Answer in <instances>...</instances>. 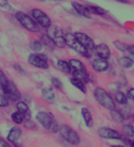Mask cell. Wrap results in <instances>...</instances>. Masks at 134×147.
<instances>
[{"mask_svg": "<svg viewBox=\"0 0 134 147\" xmlns=\"http://www.w3.org/2000/svg\"><path fill=\"white\" fill-rule=\"evenodd\" d=\"M17 110H18V112L26 114L29 112V105L25 102H23V101H19L18 103H17Z\"/></svg>", "mask_w": 134, "mask_h": 147, "instance_id": "cell-31", "label": "cell"}, {"mask_svg": "<svg viewBox=\"0 0 134 147\" xmlns=\"http://www.w3.org/2000/svg\"><path fill=\"white\" fill-rule=\"evenodd\" d=\"M21 135H22L21 129L18 127V126H14V127H12V129H10L9 134L7 136V140L9 142H11V143H16L21 137Z\"/></svg>", "mask_w": 134, "mask_h": 147, "instance_id": "cell-13", "label": "cell"}, {"mask_svg": "<svg viewBox=\"0 0 134 147\" xmlns=\"http://www.w3.org/2000/svg\"><path fill=\"white\" fill-rule=\"evenodd\" d=\"M113 44H114V46H116L118 49H120V51H122V52H127L129 49V45L125 43H123V42H121V41H114L113 42Z\"/></svg>", "mask_w": 134, "mask_h": 147, "instance_id": "cell-32", "label": "cell"}, {"mask_svg": "<svg viewBox=\"0 0 134 147\" xmlns=\"http://www.w3.org/2000/svg\"><path fill=\"white\" fill-rule=\"evenodd\" d=\"M111 119L116 123H123L124 122V117L120 111L112 110L111 111Z\"/></svg>", "mask_w": 134, "mask_h": 147, "instance_id": "cell-25", "label": "cell"}, {"mask_svg": "<svg viewBox=\"0 0 134 147\" xmlns=\"http://www.w3.org/2000/svg\"><path fill=\"white\" fill-rule=\"evenodd\" d=\"M42 99L46 102H54L55 101V92L52 88H45L42 91Z\"/></svg>", "mask_w": 134, "mask_h": 147, "instance_id": "cell-16", "label": "cell"}, {"mask_svg": "<svg viewBox=\"0 0 134 147\" xmlns=\"http://www.w3.org/2000/svg\"><path fill=\"white\" fill-rule=\"evenodd\" d=\"M87 10L90 14L92 13V14H98V16H104L107 13V11L104 9L98 6H87Z\"/></svg>", "mask_w": 134, "mask_h": 147, "instance_id": "cell-21", "label": "cell"}, {"mask_svg": "<svg viewBox=\"0 0 134 147\" xmlns=\"http://www.w3.org/2000/svg\"><path fill=\"white\" fill-rule=\"evenodd\" d=\"M128 52H130L132 55H134V45H129Z\"/></svg>", "mask_w": 134, "mask_h": 147, "instance_id": "cell-40", "label": "cell"}, {"mask_svg": "<svg viewBox=\"0 0 134 147\" xmlns=\"http://www.w3.org/2000/svg\"><path fill=\"white\" fill-rule=\"evenodd\" d=\"M92 68L98 73H104L106 70H108L109 63H108V61L102 59V58H96L92 61Z\"/></svg>", "mask_w": 134, "mask_h": 147, "instance_id": "cell-12", "label": "cell"}, {"mask_svg": "<svg viewBox=\"0 0 134 147\" xmlns=\"http://www.w3.org/2000/svg\"><path fill=\"white\" fill-rule=\"evenodd\" d=\"M47 35H49L52 40L55 38H58V37H63V31L60 26H56V25H52L47 29Z\"/></svg>", "mask_w": 134, "mask_h": 147, "instance_id": "cell-14", "label": "cell"}, {"mask_svg": "<svg viewBox=\"0 0 134 147\" xmlns=\"http://www.w3.org/2000/svg\"><path fill=\"white\" fill-rule=\"evenodd\" d=\"M73 75H74L73 78L80 80L85 85L89 81V75H88L87 71H73Z\"/></svg>", "mask_w": 134, "mask_h": 147, "instance_id": "cell-20", "label": "cell"}, {"mask_svg": "<svg viewBox=\"0 0 134 147\" xmlns=\"http://www.w3.org/2000/svg\"><path fill=\"white\" fill-rule=\"evenodd\" d=\"M57 67H58V69L61 71H63V73L65 74H70L72 70H73L72 67H70V65H69V61H63V59L57 61Z\"/></svg>", "mask_w": 134, "mask_h": 147, "instance_id": "cell-19", "label": "cell"}, {"mask_svg": "<svg viewBox=\"0 0 134 147\" xmlns=\"http://www.w3.org/2000/svg\"><path fill=\"white\" fill-rule=\"evenodd\" d=\"M123 133L127 137H134V127L131 125V124H125L123 125Z\"/></svg>", "mask_w": 134, "mask_h": 147, "instance_id": "cell-29", "label": "cell"}, {"mask_svg": "<svg viewBox=\"0 0 134 147\" xmlns=\"http://www.w3.org/2000/svg\"><path fill=\"white\" fill-rule=\"evenodd\" d=\"M41 42H42V44H44L49 49H53L55 47V44H54V42H53V40H52L47 34H44V35H43Z\"/></svg>", "mask_w": 134, "mask_h": 147, "instance_id": "cell-27", "label": "cell"}, {"mask_svg": "<svg viewBox=\"0 0 134 147\" xmlns=\"http://www.w3.org/2000/svg\"><path fill=\"white\" fill-rule=\"evenodd\" d=\"M129 145L131 147H134V141L133 142H129Z\"/></svg>", "mask_w": 134, "mask_h": 147, "instance_id": "cell-41", "label": "cell"}, {"mask_svg": "<svg viewBox=\"0 0 134 147\" xmlns=\"http://www.w3.org/2000/svg\"><path fill=\"white\" fill-rule=\"evenodd\" d=\"M9 101H10V100L7 98L2 92H0V107H1V108L8 107V105H9Z\"/></svg>", "mask_w": 134, "mask_h": 147, "instance_id": "cell-33", "label": "cell"}, {"mask_svg": "<svg viewBox=\"0 0 134 147\" xmlns=\"http://www.w3.org/2000/svg\"><path fill=\"white\" fill-rule=\"evenodd\" d=\"M37 120L44 129L49 131V132H52V133H56L60 129L58 123L56 122L55 117L51 113H49V112H44V111L37 112Z\"/></svg>", "mask_w": 134, "mask_h": 147, "instance_id": "cell-1", "label": "cell"}, {"mask_svg": "<svg viewBox=\"0 0 134 147\" xmlns=\"http://www.w3.org/2000/svg\"><path fill=\"white\" fill-rule=\"evenodd\" d=\"M9 82H10V80L7 78L6 74L3 73L1 69H0V89L2 90V92L6 90L8 86H9Z\"/></svg>", "mask_w": 134, "mask_h": 147, "instance_id": "cell-22", "label": "cell"}, {"mask_svg": "<svg viewBox=\"0 0 134 147\" xmlns=\"http://www.w3.org/2000/svg\"><path fill=\"white\" fill-rule=\"evenodd\" d=\"M70 84L73 85L74 87H76L77 89H79L80 91H83L84 93H86V86H85V84L84 82H81L80 80H78V79H75V78H72L70 79Z\"/></svg>", "mask_w": 134, "mask_h": 147, "instance_id": "cell-28", "label": "cell"}, {"mask_svg": "<svg viewBox=\"0 0 134 147\" xmlns=\"http://www.w3.org/2000/svg\"><path fill=\"white\" fill-rule=\"evenodd\" d=\"M95 52L98 55V58H102V59H106V61L111 56L109 46L106 45V44H98V45H96Z\"/></svg>", "mask_w": 134, "mask_h": 147, "instance_id": "cell-11", "label": "cell"}, {"mask_svg": "<svg viewBox=\"0 0 134 147\" xmlns=\"http://www.w3.org/2000/svg\"><path fill=\"white\" fill-rule=\"evenodd\" d=\"M72 6L75 9V11L78 13L79 16H83V17H86V18H90V13L88 12L87 10V7L80 5L78 2H72Z\"/></svg>", "mask_w": 134, "mask_h": 147, "instance_id": "cell-15", "label": "cell"}, {"mask_svg": "<svg viewBox=\"0 0 134 147\" xmlns=\"http://www.w3.org/2000/svg\"><path fill=\"white\" fill-rule=\"evenodd\" d=\"M0 8L5 9L7 11H11L12 10V7L10 6V3L7 0H0Z\"/></svg>", "mask_w": 134, "mask_h": 147, "instance_id": "cell-34", "label": "cell"}, {"mask_svg": "<svg viewBox=\"0 0 134 147\" xmlns=\"http://www.w3.org/2000/svg\"><path fill=\"white\" fill-rule=\"evenodd\" d=\"M23 125H24L26 129H34V127H35V124H34V122H33L31 119L25 120L24 122H23Z\"/></svg>", "mask_w": 134, "mask_h": 147, "instance_id": "cell-36", "label": "cell"}, {"mask_svg": "<svg viewBox=\"0 0 134 147\" xmlns=\"http://www.w3.org/2000/svg\"><path fill=\"white\" fill-rule=\"evenodd\" d=\"M11 119H12V121L14 123H17V124H21V123H23L25 121V114L23 113H21V112H14L11 114Z\"/></svg>", "mask_w": 134, "mask_h": 147, "instance_id": "cell-24", "label": "cell"}, {"mask_svg": "<svg viewBox=\"0 0 134 147\" xmlns=\"http://www.w3.org/2000/svg\"><path fill=\"white\" fill-rule=\"evenodd\" d=\"M3 94H5L9 100H12V101H18V100L21 99V93L19 92L18 88L16 87V85L13 84L12 81L9 82V86H8V88L3 91Z\"/></svg>", "mask_w": 134, "mask_h": 147, "instance_id": "cell-10", "label": "cell"}, {"mask_svg": "<svg viewBox=\"0 0 134 147\" xmlns=\"http://www.w3.org/2000/svg\"><path fill=\"white\" fill-rule=\"evenodd\" d=\"M14 68L17 69V71H18L19 74H21V75H23V76H26V71H25L23 68L21 67L20 65H18V64H16L14 65Z\"/></svg>", "mask_w": 134, "mask_h": 147, "instance_id": "cell-37", "label": "cell"}, {"mask_svg": "<svg viewBox=\"0 0 134 147\" xmlns=\"http://www.w3.org/2000/svg\"><path fill=\"white\" fill-rule=\"evenodd\" d=\"M98 134L102 138H107V140H121V134L113 129L110 127H100L98 129Z\"/></svg>", "mask_w": 134, "mask_h": 147, "instance_id": "cell-9", "label": "cell"}, {"mask_svg": "<svg viewBox=\"0 0 134 147\" xmlns=\"http://www.w3.org/2000/svg\"><path fill=\"white\" fill-rule=\"evenodd\" d=\"M74 35L77 38V41H78L87 51H93V49H96V44L93 42V40H92L90 36H88L87 34L81 33V32H76Z\"/></svg>", "mask_w": 134, "mask_h": 147, "instance_id": "cell-8", "label": "cell"}, {"mask_svg": "<svg viewBox=\"0 0 134 147\" xmlns=\"http://www.w3.org/2000/svg\"><path fill=\"white\" fill-rule=\"evenodd\" d=\"M32 18L34 19V21L37 22L40 26H43L45 29H49V26H52V21L49 17L45 12H43L40 9H33L31 11Z\"/></svg>", "mask_w": 134, "mask_h": 147, "instance_id": "cell-6", "label": "cell"}, {"mask_svg": "<svg viewBox=\"0 0 134 147\" xmlns=\"http://www.w3.org/2000/svg\"><path fill=\"white\" fill-rule=\"evenodd\" d=\"M95 98L98 101V103L100 104L101 107H104V109L107 110H116V104H114V101L112 97L110 96L108 92L104 90V88H100L98 87L95 89Z\"/></svg>", "mask_w": 134, "mask_h": 147, "instance_id": "cell-2", "label": "cell"}, {"mask_svg": "<svg viewBox=\"0 0 134 147\" xmlns=\"http://www.w3.org/2000/svg\"><path fill=\"white\" fill-rule=\"evenodd\" d=\"M114 99H116V101L118 103L120 104H128V97L121 91H116L114 93Z\"/></svg>", "mask_w": 134, "mask_h": 147, "instance_id": "cell-26", "label": "cell"}, {"mask_svg": "<svg viewBox=\"0 0 134 147\" xmlns=\"http://www.w3.org/2000/svg\"><path fill=\"white\" fill-rule=\"evenodd\" d=\"M61 136L69 144L72 145H77L80 143V136L78 135V133L73 129L72 127H69L66 124H62L60 125V129H58Z\"/></svg>", "mask_w": 134, "mask_h": 147, "instance_id": "cell-3", "label": "cell"}, {"mask_svg": "<svg viewBox=\"0 0 134 147\" xmlns=\"http://www.w3.org/2000/svg\"><path fill=\"white\" fill-rule=\"evenodd\" d=\"M65 41H66L67 46H69V47L72 49H74L75 52H77L78 54H80V55L84 56V57H89L88 51L77 41V38L75 37L74 34H69V33L66 34V35H65Z\"/></svg>", "mask_w": 134, "mask_h": 147, "instance_id": "cell-5", "label": "cell"}, {"mask_svg": "<svg viewBox=\"0 0 134 147\" xmlns=\"http://www.w3.org/2000/svg\"><path fill=\"white\" fill-rule=\"evenodd\" d=\"M51 81H52V85H53L55 88H57V89H62V88H63V84H62L61 79H58V78H56V77H53V78L51 79Z\"/></svg>", "mask_w": 134, "mask_h": 147, "instance_id": "cell-35", "label": "cell"}, {"mask_svg": "<svg viewBox=\"0 0 134 147\" xmlns=\"http://www.w3.org/2000/svg\"><path fill=\"white\" fill-rule=\"evenodd\" d=\"M30 49L33 51V52H40V51H42L43 49V44L41 41H39V40H34V41H32L30 43Z\"/></svg>", "mask_w": 134, "mask_h": 147, "instance_id": "cell-30", "label": "cell"}, {"mask_svg": "<svg viewBox=\"0 0 134 147\" xmlns=\"http://www.w3.org/2000/svg\"><path fill=\"white\" fill-rule=\"evenodd\" d=\"M16 18L19 21V23L23 28H25L26 30L31 31V32H39V30H40V26L34 21V19L30 18V16H28L26 13L19 11L16 13Z\"/></svg>", "mask_w": 134, "mask_h": 147, "instance_id": "cell-4", "label": "cell"}, {"mask_svg": "<svg viewBox=\"0 0 134 147\" xmlns=\"http://www.w3.org/2000/svg\"><path fill=\"white\" fill-rule=\"evenodd\" d=\"M110 147H124V146H122V145H112V146Z\"/></svg>", "mask_w": 134, "mask_h": 147, "instance_id": "cell-42", "label": "cell"}, {"mask_svg": "<svg viewBox=\"0 0 134 147\" xmlns=\"http://www.w3.org/2000/svg\"><path fill=\"white\" fill-rule=\"evenodd\" d=\"M81 115H83V119L85 121L86 125L88 127H91L93 125V120H92V115H91V112L88 110L87 108H83L81 109Z\"/></svg>", "mask_w": 134, "mask_h": 147, "instance_id": "cell-17", "label": "cell"}, {"mask_svg": "<svg viewBox=\"0 0 134 147\" xmlns=\"http://www.w3.org/2000/svg\"><path fill=\"white\" fill-rule=\"evenodd\" d=\"M127 97H128V99H131V100L134 101V88H131V89L129 90Z\"/></svg>", "mask_w": 134, "mask_h": 147, "instance_id": "cell-38", "label": "cell"}, {"mask_svg": "<svg viewBox=\"0 0 134 147\" xmlns=\"http://www.w3.org/2000/svg\"><path fill=\"white\" fill-rule=\"evenodd\" d=\"M0 147H12L9 143H7L6 141H3L2 138H0Z\"/></svg>", "mask_w": 134, "mask_h": 147, "instance_id": "cell-39", "label": "cell"}, {"mask_svg": "<svg viewBox=\"0 0 134 147\" xmlns=\"http://www.w3.org/2000/svg\"><path fill=\"white\" fill-rule=\"evenodd\" d=\"M133 59L132 58H130L128 56H123L121 58H119V64H120V66H122L123 68H130L132 67V65H133Z\"/></svg>", "mask_w": 134, "mask_h": 147, "instance_id": "cell-23", "label": "cell"}, {"mask_svg": "<svg viewBox=\"0 0 134 147\" xmlns=\"http://www.w3.org/2000/svg\"><path fill=\"white\" fill-rule=\"evenodd\" d=\"M28 61L34 67L42 68V69L49 68V58H47V55L45 54H31Z\"/></svg>", "mask_w": 134, "mask_h": 147, "instance_id": "cell-7", "label": "cell"}, {"mask_svg": "<svg viewBox=\"0 0 134 147\" xmlns=\"http://www.w3.org/2000/svg\"><path fill=\"white\" fill-rule=\"evenodd\" d=\"M69 65H70V67H72L74 71H87L85 65L80 61H78V59H75V58L70 59L69 61Z\"/></svg>", "mask_w": 134, "mask_h": 147, "instance_id": "cell-18", "label": "cell"}]
</instances>
